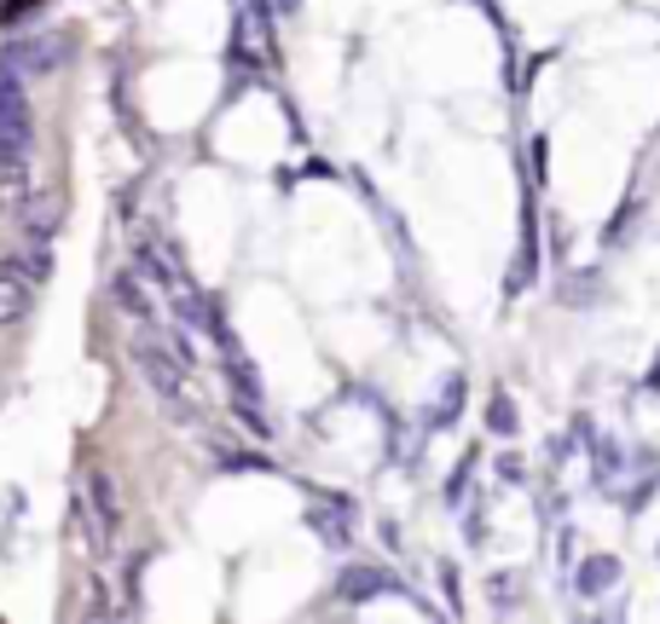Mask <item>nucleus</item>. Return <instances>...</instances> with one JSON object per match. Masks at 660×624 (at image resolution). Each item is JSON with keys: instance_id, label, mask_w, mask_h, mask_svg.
<instances>
[{"instance_id": "f257e3e1", "label": "nucleus", "mask_w": 660, "mask_h": 624, "mask_svg": "<svg viewBox=\"0 0 660 624\" xmlns=\"http://www.w3.org/2000/svg\"><path fill=\"white\" fill-rule=\"evenodd\" d=\"M134 364H140V376L151 382V394L168 405V416H181V423H197V416H203V399H197V387H192V364L174 353L151 324H140V335H134Z\"/></svg>"}, {"instance_id": "f03ea898", "label": "nucleus", "mask_w": 660, "mask_h": 624, "mask_svg": "<svg viewBox=\"0 0 660 624\" xmlns=\"http://www.w3.org/2000/svg\"><path fill=\"white\" fill-rule=\"evenodd\" d=\"M64 59H70L64 35H23V41H12L7 52H0V70H12V75H53Z\"/></svg>"}, {"instance_id": "7ed1b4c3", "label": "nucleus", "mask_w": 660, "mask_h": 624, "mask_svg": "<svg viewBox=\"0 0 660 624\" xmlns=\"http://www.w3.org/2000/svg\"><path fill=\"white\" fill-rule=\"evenodd\" d=\"M238 52L256 64L272 59V0H238Z\"/></svg>"}, {"instance_id": "20e7f679", "label": "nucleus", "mask_w": 660, "mask_h": 624, "mask_svg": "<svg viewBox=\"0 0 660 624\" xmlns=\"http://www.w3.org/2000/svg\"><path fill=\"white\" fill-rule=\"evenodd\" d=\"M0 145L7 150H30V104H23V87H18V75L7 70L0 75Z\"/></svg>"}, {"instance_id": "39448f33", "label": "nucleus", "mask_w": 660, "mask_h": 624, "mask_svg": "<svg viewBox=\"0 0 660 624\" xmlns=\"http://www.w3.org/2000/svg\"><path fill=\"white\" fill-rule=\"evenodd\" d=\"M35 312V283L12 260H0V324H23Z\"/></svg>"}, {"instance_id": "423d86ee", "label": "nucleus", "mask_w": 660, "mask_h": 624, "mask_svg": "<svg viewBox=\"0 0 660 624\" xmlns=\"http://www.w3.org/2000/svg\"><path fill=\"white\" fill-rule=\"evenodd\" d=\"M134 249H140V267H145V278H151V283H163V290H181V283H186V272H181V254H174L168 243H157L151 231H140V238H134Z\"/></svg>"}, {"instance_id": "0eeeda50", "label": "nucleus", "mask_w": 660, "mask_h": 624, "mask_svg": "<svg viewBox=\"0 0 660 624\" xmlns=\"http://www.w3.org/2000/svg\"><path fill=\"white\" fill-rule=\"evenodd\" d=\"M18 220H23V231H30V238H53L59 231V220H64V197L59 191H30L18 202Z\"/></svg>"}, {"instance_id": "6e6552de", "label": "nucleus", "mask_w": 660, "mask_h": 624, "mask_svg": "<svg viewBox=\"0 0 660 624\" xmlns=\"http://www.w3.org/2000/svg\"><path fill=\"white\" fill-rule=\"evenodd\" d=\"M400 584L389 579V572L383 566H348L342 572V579H337V595H342V602L348 607H360V602H371V595H394Z\"/></svg>"}, {"instance_id": "1a4fd4ad", "label": "nucleus", "mask_w": 660, "mask_h": 624, "mask_svg": "<svg viewBox=\"0 0 660 624\" xmlns=\"http://www.w3.org/2000/svg\"><path fill=\"white\" fill-rule=\"evenodd\" d=\"M116 301L128 306L140 324H157V301L145 290V272H116Z\"/></svg>"}, {"instance_id": "9d476101", "label": "nucleus", "mask_w": 660, "mask_h": 624, "mask_svg": "<svg viewBox=\"0 0 660 624\" xmlns=\"http://www.w3.org/2000/svg\"><path fill=\"white\" fill-rule=\"evenodd\" d=\"M620 584V561L615 555H591L586 566H579V595H602Z\"/></svg>"}, {"instance_id": "9b49d317", "label": "nucleus", "mask_w": 660, "mask_h": 624, "mask_svg": "<svg viewBox=\"0 0 660 624\" xmlns=\"http://www.w3.org/2000/svg\"><path fill=\"white\" fill-rule=\"evenodd\" d=\"M87 503L105 514V520H116L122 514V503H116V480H111V468H87Z\"/></svg>"}, {"instance_id": "f8f14e48", "label": "nucleus", "mask_w": 660, "mask_h": 624, "mask_svg": "<svg viewBox=\"0 0 660 624\" xmlns=\"http://www.w3.org/2000/svg\"><path fill=\"white\" fill-rule=\"evenodd\" d=\"M458 399H464V376H452L446 394H441V405H435V416H429V428H452V416H458Z\"/></svg>"}, {"instance_id": "ddd939ff", "label": "nucleus", "mask_w": 660, "mask_h": 624, "mask_svg": "<svg viewBox=\"0 0 660 624\" xmlns=\"http://www.w3.org/2000/svg\"><path fill=\"white\" fill-rule=\"evenodd\" d=\"M487 428L493 434H516V410H511V399H504V394L487 405Z\"/></svg>"}, {"instance_id": "4468645a", "label": "nucleus", "mask_w": 660, "mask_h": 624, "mask_svg": "<svg viewBox=\"0 0 660 624\" xmlns=\"http://www.w3.org/2000/svg\"><path fill=\"white\" fill-rule=\"evenodd\" d=\"M220 457V468H267L261 457H249V451H215Z\"/></svg>"}, {"instance_id": "2eb2a0df", "label": "nucleus", "mask_w": 660, "mask_h": 624, "mask_svg": "<svg viewBox=\"0 0 660 624\" xmlns=\"http://www.w3.org/2000/svg\"><path fill=\"white\" fill-rule=\"evenodd\" d=\"M649 382H654V387H660V371H654V376H649Z\"/></svg>"}]
</instances>
